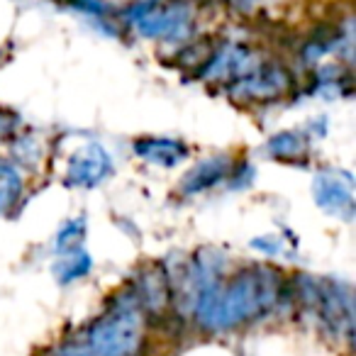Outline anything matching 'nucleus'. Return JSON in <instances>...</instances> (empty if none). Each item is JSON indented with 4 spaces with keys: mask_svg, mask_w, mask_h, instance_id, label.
<instances>
[{
    "mask_svg": "<svg viewBox=\"0 0 356 356\" xmlns=\"http://www.w3.org/2000/svg\"><path fill=\"white\" fill-rule=\"evenodd\" d=\"M281 300V276L273 268L252 266L218 281L195 296V320L205 332H227L268 315Z\"/></svg>",
    "mask_w": 356,
    "mask_h": 356,
    "instance_id": "1",
    "label": "nucleus"
},
{
    "mask_svg": "<svg viewBox=\"0 0 356 356\" xmlns=\"http://www.w3.org/2000/svg\"><path fill=\"white\" fill-rule=\"evenodd\" d=\"M83 344L93 356H137L142 346V312L137 302L115 305L93 322Z\"/></svg>",
    "mask_w": 356,
    "mask_h": 356,
    "instance_id": "2",
    "label": "nucleus"
},
{
    "mask_svg": "<svg viewBox=\"0 0 356 356\" xmlns=\"http://www.w3.org/2000/svg\"><path fill=\"white\" fill-rule=\"evenodd\" d=\"M127 20L137 27L139 35L149 40L181 42L193 32V13L181 0H173V3L144 0L129 10Z\"/></svg>",
    "mask_w": 356,
    "mask_h": 356,
    "instance_id": "3",
    "label": "nucleus"
},
{
    "mask_svg": "<svg viewBox=\"0 0 356 356\" xmlns=\"http://www.w3.org/2000/svg\"><path fill=\"white\" fill-rule=\"evenodd\" d=\"M302 298L305 305L320 317V322L334 334L351 332V291L334 281L302 278Z\"/></svg>",
    "mask_w": 356,
    "mask_h": 356,
    "instance_id": "4",
    "label": "nucleus"
},
{
    "mask_svg": "<svg viewBox=\"0 0 356 356\" xmlns=\"http://www.w3.org/2000/svg\"><path fill=\"white\" fill-rule=\"evenodd\" d=\"M291 74L278 64H259L254 71H249L247 76L237 79L229 90L234 98L242 100H259V103H268L276 100L281 95L288 93L291 88Z\"/></svg>",
    "mask_w": 356,
    "mask_h": 356,
    "instance_id": "5",
    "label": "nucleus"
},
{
    "mask_svg": "<svg viewBox=\"0 0 356 356\" xmlns=\"http://www.w3.org/2000/svg\"><path fill=\"white\" fill-rule=\"evenodd\" d=\"M113 173V161L100 144L79 149L69 161V184L76 188H95Z\"/></svg>",
    "mask_w": 356,
    "mask_h": 356,
    "instance_id": "6",
    "label": "nucleus"
},
{
    "mask_svg": "<svg viewBox=\"0 0 356 356\" xmlns=\"http://www.w3.org/2000/svg\"><path fill=\"white\" fill-rule=\"evenodd\" d=\"M315 203L330 215L351 220L354 215V188L351 178L337 171H322L315 178Z\"/></svg>",
    "mask_w": 356,
    "mask_h": 356,
    "instance_id": "7",
    "label": "nucleus"
},
{
    "mask_svg": "<svg viewBox=\"0 0 356 356\" xmlns=\"http://www.w3.org/2000/svg\"><path fill=\"white\" fill-rule=\"evenodd\" d=\"M257 66H259V59L249 47L227 44L210 56L203 76L215 79V81H232L234 83V81L242 79V76H247L249 71H254Z\"/></svg>",
    "mask_w": 356,
    "mask_h": 356,
    "instance_id": "8",
    "label": "nucleus"
},
{
    "mask_svg": "<svg viewBox=\"0 0 356 356\" xmlns=\"http://www.w3.org/2000/svg\"><path fill=\"white\" fill-rule=\"evenodd\" d=\"M134 152H137V156L147 159V161L156 163V166H176V163H181L186 159L188 149H186V144L176 142V139L147 137L134 142Z\"/></svg>",
    "mask_w": 356,
    "mask_h": 356,
    "instance_id": "9",
    "label": "nucleus"
},
{
    "mask_svg": "<svg viewBox=\"0 0 356 356\" xmlns=\"http://www.w3.org/2000/svg\"><path fill=\"white\" fill-rule=\"evenodd\" d=\"M227 173H229V159H225V156L208 159V161H203L200 166H195L193 171L184 178L181 188H184L186 195L203 193V191L213 188L215 184H220Z\"/></svg>",
    "mask_w": 356,
    "mask_h": 356,
    "instance_id": "10",
    "label": "nucleus"
},
{
    "mask_svg": "<svg viewBox=\"0 0 356 356\" xmlns=\"http://www.w3.org/2000/svg\"><path fill=\"white\" fill-rule=\"evenodd\" d=\"M307 149H310V142H307V137L302 132H281L268 139L266 144V152L273 159H283V161L305 156Z\"/></svg>",
    "mask_w": 356,
    "mask_h": 356,
    "instance_id": "11",
    "label": "nucleus"
},
{
    "mask_svg": "<svg viewBox=\"0 0 356 356\" xmlns=\"http://www.w3.org/2000/svg\"><path fill=\"white\" fill-rule=\"evenodd\" d=\"M22 195V178L17 168L0 161V215L10 213Z\"/></svg>",
    "mask_w": 356,
    "mask_h": 356,
    "instance_id": "12",
    "label": "nucleus"
},
{
    "mask_svg": "<svg viewBox=\"0 0 356 356\" xmlns=\"http://www.w3.org/2000/svg\"><path fill=\"white\" fill-rule=\"evenodd\" d=\"M61 257H64V259H61V261L54 266L59 283H74V281L83 278L86 273L90 271V257L83 252V249H79V252H71V254H61Z\"/></svg>",
    "mask_w": 356,
    "mask_h": 356,
    "instance_id": "13",
    "label": "nucleus"
},
{
    "mask_svg": "<svg viewBox=\"0 0 356 356\" xmlns=\"http://www.w3.org/2000/svg\"><path fill=\"white\" fill-rule=\"evenodd\" d=\"M168 298V286L163 276L159 273H147L142 281V291H139V302L144 307H161Z\"/></svg>",
    "mask_w": 356,
    "mask_h": 356,
    "instance_id": "14",
    "label": "nucleus"
},
{
    "mask_svg": "<svg viewBox=\"0 0 356 356\" xmlns=\"http://www.w3.org/2000/svg\"><path fill=\"white\" fill-rule=\"evenodd\" d=\"M83 239H86V222L83 220H69V222L61 227L59 237H56V252L59 254L79 252Z\"/></svg>",
    "mask_w": 356,
    "mask_h": 356,
    "instance_id": "15",
    "label": "nucleus"
},
{
    "mask_svg": "<svg viewBox=\"0 0 356 356\" xmlns=\"http://www.w3.org/2000/svg\"><path fill=\"white\" fill-rule=\"evenodd\" d=\"M61 6L66 8H74L79 13H86V15H93V17H103L108 13V6H105L103 0H56Z\"/></svg>",
    "mask_w": 356,
    "mask_h": 356,
    "instance_id": "16",
    "label": "nucleus"
},
{
    "mask_svg": "<svg viewBox=\"0 0 356 356\" xmlns=\"http://www.w3.org/2000/svg\"><path fill=\"white\" fill-rule=\"evenodd\" d=\"M54 356H93V354H90L88 346L81 339V341H66V344H61Z\"/></svg>",
    "mask_w": 356,
    "mask_h": 356,
    "instance_id": "17",
    "label": "nucleus"
},
{
    "mask_svg": "<svg viewBox=\"0 0 356 356\" xmlns=\"http://www.w3.org/2000/svg\"><path fill=\"white\" fill-rule=\"evenodd\" d=\"M13 127H15V120H13V115L0 113V139L8 137V134L13 132Z\"/></svg>",
    "mask_w": 356,
    "mask_h": 356,
    "instance_id": "18",
    "label": "nucleus"
},
{
    "mask_svg": "<svg viewBox=\"0 0 356 356\" xmlns=\"http://www.w3.org/2000/svg\"><path fill=\"white\" fill-rule=\"evenodd\" d=\"M234 6H239V8H247V6H254L257 0H232Z\"/></svg>",
    "mask_w": 356,
    "mask_h": 356,
    "instance_id": "19",
    "label": "nucleus"
}]
</instances>
